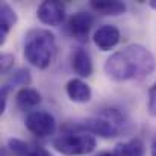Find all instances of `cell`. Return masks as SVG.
I'll list each match as a JSON object with an SVG mask.
<instances>
[{
    "label": "cell",
    "mask_w": 156,
    "mask_h": 156,
    "mask_svg": "<svg viewBox=\"0 0 156 156\" xmlns=\"http://www.w3.org/2000/svg\"><path fill=\"white\" fill-rule=\"evenodd\" d=\"M156 68L153 53L141 44H129L112 53L103 65L106 76L117 82L141 80L150 76Z\"/></svg>",
    "instance_id": "obj_1"
},
{
    "label": "cell",
    "mask_w": 156,
    "mask_h": 156,
    "mask_svg": "<svg viewBox=\"0 0 156 156\" xmlns=\"http://www.w3.org/2000/svg\"><path fill=\"white\" fill-rule=\"evenodd\" d=\"M56 53V38L49 29H30L24 37L23 55L38 70L50 67Z\"/></svg>",
    "instance_id": "obj_2"
},
{
    "label": "cell",
    "mask_w": 156,
    "mask_h": 156,
    "mask_svg": "<svg viewBox=\"0 0 156 156\" xmlns=\"http://www.w3.org/2000/svg\"><path fill=\"white\" fill-rule=\"evenodd\" d=\"M117 120H121V115L115 109H109V112H103L99 117H90L79 120L76 123L67 124L65 129L68 130H77V132H88L94 136L100 138H115L120 133V123Z\"/></svg>",
    "instance_id": "obj_3"
},
{
    "label": "cell",
    "mask_w": 156,
    "mask_h": 156,
    "mask_svg": "<svg viewBox=\"0 0 156 156\" xmlns=\"http://www.w3.org/2000/svg\"><path fill=\"white\" fill-rule=\"evenodd\" d=\"M53 147L64 156H85L97 147V140L88 132L68 130L53 140Z\"/></svg>",
    "instance_id": "obj_4"
},
{
    "label": "cell",
    "mask_w": 156,
    "mask_h": 156,
    "mask_svg": "<svg viewBox=\"0 0 156 156\" xmlns=\"http://www.w3.org/2000/svg\"><path fill=\"white\" fill-rule=\"evenodd\" d=\"M26 129L38 136V138H49L56 132V120L50 112L47 111H32L24 118Z\"/></svg>",
    "instance_id": "obj_5"
},
{
    "label": "cell",
    "mask_w": 156,
    "mask_h": 156,
    "mask_svg": "<svg viewBox=\"0 0 156 156\" xmlns=\"http://www.w3.org/2000/svg\"><path fill=\"white\" fill-rule=\"evenodd\" d=\"M94 15L87 12V11H79L76 14H73L67 23V29L70 32V35L80 41V43H88L90 40V32L94 26Z\"/></svg>",
    "instance_id": "obj_6"
},
{
    "label": "cell",
    "mask_w": 156,
    "mask_h": 156,
    "mask_svg": "<svg viewBox=\"0 0 156 156\" xmlns=\"http://www.w3.org/2000/svg\"><path fill=\"white\" fill-rule=\"evenodd\" d=\"M37 17L43 24L59 26L65 20V5L58 0H46L38 6Z\"/></svg>",
    "instance_id": "obj_7"
},
{
    "label": "cell",
    "mask_w": 156,
    "mask_h": 156,
    "mask_svg": "<svg viewBox=\"0 0 156 156\" xmlns=\"http://www.w3.org/2000/svg\"><path fill=\"white\" fill-rule=\"evenodd\" d=\"M121 40V34L120 29L114 24H103L100 26L94 35H93V41L96 44V47H99L100 50L108 52L111 49H114Z\"/></svg>",
    "instance_id": "obj_8"
},
{
    "label": "cell",
    "mask_w": 156,
    "mask_h": 156,
    "mask_svg": "<svg viewBox=\"0 0 156 156\" xmlns=\"http://www.w3.org/2000/svg\"><path fill=\"white\" fill-rule=\"evenodd\" d=\"M65 93L74 103H88L93 99L91 87L80 77H73L65 83Z\"/></svg>",
    "instance_id": "obj_9"
},
{
    "label": "cell",
    "mask_w": 156,
    "mask_h": 156,
    "mask_svg": "<svg viewBox=\"0 0 156 156\" xmlns=\"http://www.w3.org/2000/svg\"><path fill=\"white\" fill-rule=\"evenodd\" d=\"M71 68L73 71L80 77H90L94 71V65H93V59L88 50H85L83 47H77L71 53Z\"/></svg>",
    "instance_id": "obj_10"
},
{
    "label": "cell",
    "mask_w": 156,
    "mask_h": 156,
    "mask_svg": "<svg viewBox=\"0 0 156 156\" xmlns=\"http://www.w3.org/2000/svg\"><path fill=\"white\" fill-rule=\"evenodd\" d=\"M15 106L23 111V112H32L35 111V108L41 103V94L35 90V88H30V87H26V88H20L17 93H15Z\"/></svg>",
    "instance_id": "obj_11"
},
{
    "label": "cell",
    "mask_w": 156,
    "mask_h": 156,
    "mask_svg": "<svg viewBox=\"0 0 156 156\" xmlns=\"http://www.w3.org/2000/svg\"><path fill=\"white\" fill-rule=\"evenodd\" d=\"M17 21H18V15L15 9L9 3L3 2L0 5V44L6 43V38L12 30V27H15Z\"/></svg>",
    "instance_id": "obj_12"
},
{
    "label": "cell",
    "mask_w": 156,
    "mask_h": 156,
    "mask_svg": "<svg viewBox=\"0 0 156 156\" xmlns=\"http://www.w3.org/2000/svg\"><path fill=\"white\" fill-rule=\"evenodd\" d=\"M90 6L94 12L103 17H117L126 12V3L120 0H91Z\"/></svg>",
    "instance_id": "obj_13"
},
{
    "label": "cell",
    "mask_w": 156,
    "mask_h": 156,
    "mask_svg": "<svg viewBox=\"0 0 156 156\" xmlns=\"http://www.w3.org/2000/svg\"><path fill=\"white\" fill-rule=\"evenodd\" d=\"M112 153L115 156H144V144L140 138H132L129 141L118 143Z\"/></svg>",
    "instance_id": "obj_14"
},
{
    "label": "cell",
    "mask_w": 156,
    "mask_h": 156,
    "mask_svg": "<svg viewBox=\"0 0 156 156\" xmlns=\"http://www.w3.org/2000/svg\"><path fill=\"white\" fill-rule=\"evenodd\" d=\"M30 80H32L30 71H29L27 68H20V70H17L15 73H12V74L9 76L8 82L3 83V85H6L9 90H11V87H21V88H26V87H29Z\"/></svg>",
    "instance_id": "obj_15"
},
{
    "label": "cell",
    "mask_w": 156,
    "mask_h": 156,
    "mask_svg": "<svg viewBox=\"0 0 156 156\" xmlns=\"http://www.w3.org/2000/svg\"><path fill=\"white\" fill-rule=\"evenodd\" d=\"M8 149L14 156H29L30 150L34 147H30L26 141H23L20 138H9L8 140Z\"/></svg>",
    "instance_id": "obj_16"
},
{
    "label": "cell",
    "mask_w": 156,
    "mask_h": 156,
    "mask_svg": "<svg viewBox=\"0 0 156 156\" xmlns=\"http://www.w3.org/2000/svg\"><path fill=\"white\" fill-rule=\"evenodd\" d=\"M14 62H15V56L12 53H3L2 58H0V70L2 73H8L12 67H14Z\"/></svg>",
    "instance_id": "obj_17"
},
{
    "label": "cell",
    "mask_w": 156,
    "mask_h": 156,
    "mask_svg": "<svg viewBox=\"0 0 156 156\" xmlns=\"http://www.w3.org/2000/svg\"><path fill=\"white\" fill-rule=\"evenodd\" d=\"M147 109L150 115L156 117V82L149 88V99H147Z\"/></svg>",
    "instance_id": "obj_18"
},
{
    "label": "cell",
    "mask_w": 156,
    "mask_h": 156,
    "mask_svg": "<svg viewBox=\"0 0 156 156\" xmlns=\"http://www.w3.org/2000/svg\"><path fill=\"white\" fill-rule=\"evenodd\" d=\"M9 91H11V90H9L6 85H2V90H0V114H3V112L6 111Z\"/></svg>",
    "instance_id": "obj_19"
},
{
    "label": "cell",
    "mask_w": 156,
    "mask_h": 156,
    "mask_svg": "<svg viewBox=\"0 0 156 156\" xmlns=\"http://www.w3.org/2000/svg\"><path fill=\"white\" fill-rule=\"evenodd\" d=\"M29 156H53V155L49 152V150L43 149V147H34V149L30 150Z\"/></svg>",
    "instance_id": "obj_20"
},
{
    "label": "cell",
    "mask_w": 156,
    "mask_h": 156,
    "mask_svg": "<svg viewBox=\"0 0 156 156\" xmlns=\"http://www.w3.org/2000/svg\"><path fill=\"white\" fill-rule=\"evenodd\" d=\"M150 156H156V138H153L152 146H150Z\"/></svg>",
    "instance_id": "obj_21"
},
{
    "label": "cell",
    "mask_w": 156,
    "mask_h": 156,
    "mask_svg": "<svg viewBox=\"0 0 156 156\" xmlns=\"http://www.w3.org/2000/svg\"><path fill=\"white\" fill-rule=\"evenodd\" d=\"M149 6H150L152 9H155L156 11V0H150V2H149Z\"/></svg>",
    "instance_id": "obj_22"
},
{
    "label": "cell",
    "mask_w": 156,
    "mask_h": 156,
    "mask_svg": "<svg viewBox=\"0 0 156 156\" xmlns=\"http://www.w3.org/2000/svg\"><path fill=\"white\" fill-rule=\"evenodd\" d=\"M97 156H115L114 153H111V152H102V153H99Z\"/></svg>",
    "instance_id": "obj_23"
}]
</instances>
